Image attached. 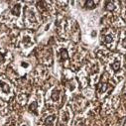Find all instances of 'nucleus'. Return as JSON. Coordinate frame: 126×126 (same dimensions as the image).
<instances>
[{
  "instance_id": "nucleus-1",
  "label": "nucleus",
  "mask_w": 126,
  "mask_h": 126,
  "mask_svg": "<svg viewBox=\"0 0 126 126\" xmlns=\"http://www.w3.org/2000/svg\"><path fill=\"white\" fill-rule=\"evenodd\" d=\"M105 9L107 11H113L115 9V5L113 2H110V1H106L105 2Z\"/></svg>"
},
{
  "instance_id": "nucleus-2",
  "label": "nucleus",
  "mask_w": 126,
  "mask_h": 126,
  "mask_svg": "<svg viewBox=\"0 0 126 126\" xmlns=\"http://www.w3.org/2000/svg\"><path fill=\"white\" fill-rule=\"evenodd\" d=\"M11 13H12V14H14V15H16V16H18L20 14V5H15L14 8L11 10Z\"/></svg>"
},
{
  "instance_id": "nucleus-3",
  "label": "nucleus",
  "mask_w": 126,
  "mask_h": 126,
  "mask_svg": "<svg viewBox=\"0 0 126 126\" xmlns=\"http://www.w3.org/2000/svg\"><path fill=\"white\" fill-rule=\"evenodd\" d=\"M55 120V116H49L46 118L45 120V124L46 125H53V122H54Z\"/></svg>"
},
{
  "instance_id": "nucleus-4",
  "label": "nucleus",
  "mask_w": 126,
  "mask_h": 126,
  "mask_svg": "<svg viewBox=\"0 0 126 126\" xmlns=\"http://www.w3.org/2000/svg\"><path fill=\"white\" fill-rule=\"evenodd\" d=\"M111 68H112V70H113L114 71H117L119 70V68H120V62L116 61L115 63H113V64L111 65Z\"/></svg>"
},
{
  "instance_id": "nucleus-5",
  "label": "nucleus",
  "mask_w": 126,
  "mask_h": 126,
  "mask_svg": "<svg viewBox=\"0 0 126 126\" xmlns=\"http://www.w3.org/2000/svg\"><path fill=\"white\" fill-rule=\"evenodd\" d=\"M59 97H60V92L57 90H55L54 92H53V93H52V99H53V100H54V101H58L59 100Z\"/></svg>"
},
{
  "instance_id": "nucleus-6",
  "label": "nucleus",
  "mask_w": 126,
  "mask_h": 126,
  "mask_svg": "<svg viewBox=\"0 0 126 126\" xmlns=\"http://www.w3.org/2000/svg\"><path fill=\"white\" fill-rule=\"evenodd\" d=\"M61 56H62V59H63V60H67V59H69L68 51L66 50V49H63V50L61 51Z\"/></svg>"
},
{
  "instance_id": "nucleus-7",
  "label": "nucleus",
  "mask_w": 126,
  "mask_h": 126,
  "mask_svg": "<svg viewBox=\"0 0 126 126\" xmlns=\"http://www.w3.org/2000/svg\"><path fill=\"white\" fill-rule=\"evenodd\" d=\"M97 88H100V89H99V92H100V93H102V92H104L105 90H106V88H107V84H106V83L98 84V85H97Z\"/></svg>"
},
{
  "instance_id": "nucleus-8",
  "label": "nucleus",
  "mask_w": 126,
  "mask_h": 126,
  "mask_svg": "<svg viewBox=\"0 0 126 126\" xmlns=\"http://www.w3.org/2000/svg\"><path fill=\"white\" fill-rule=\"evenodd\" d=\"M85 7H87V8H90V9H92V8L94 7V2L92 1V0H88V1L85 2Z\"/></svg>"
},
{
  "instance_id": "nucleus-9",
  "label": "nucleus",
  "mask_w": 126,
  "mask_h": 126,
  "mask_svg": "<svg viewBox=\"0 0 126 126\" xmlns=\"http://www.w3.org/2000/svg\"><path fill=\"white\" fill-rule=\"evenodd\" d=\"M1 88L3 89L4 92H9V90H10L9 85L7 83H5V82H1Z\"/></svg>"
},
{
  "instance_id": "nucleus-10",
  "label": "nucleus",
  "mask_w": 126,
  "mask_h": 126,
  "mask_svg": "<svg viewBox=\"0 0 126 126\" xmlns=\"http://www.w3.org/2000/svg\"><path fill=\"white\" fill-rule=\"evenodd\" d=\"M112 41H113V38H112L111 35H108V36H106V37L104 38V42L106 43V44H109V43H111Z\"/></svg>"
},
{
  "instance_id": "nucleus-11",
  "label": "nucleus",
  "mask_w": 126,
  "mask_h": 126,
  "mask_svg": "<svg viewBox=\"0 0 126 126\" xmlns=\"http://www.w3.org/2000/svg\"><path fill=\"white\" fill-rule=\"evenodd\" d=\"M36 108H37V102H36V101L32 102V104L29 106V109H30L31 111H35V110H36Z\"/></svg>"
},
{
  "instance_id": "nucleus-12",
  "label": "nucleus",
  "mask_w": 126,
  "mask_h": 126,
  "mask_svg": "<svg viewBox=\"0 0 126 126\" xmlns=\"http://www.w3.org/2000/svg\"><path fill=\"white\" fill-rule=\"evenodd\" d=\"M3 62H4V56H3V54H0V64Z\"/></svg>"
},
{
  "instance_id": "nucleus-13",
  "label": "nucleus",
  "mask_w": 126,
  "mask_h": 126,
  "mask_svg": "<svg viewBox=\"0 0 126 126\" xmlns=\"http://www.w3.org/2000/svg\"><path fill=\"white\" fill-rule=\"evenodd\" d=\"M122 46H123V47L124 48H126V38L123 40V41H122Z\"/></svg>"
},
{
  "instance_id": "nucleus-14",
  "label": "nucleus",
  "mask_w": 126,
  "mask_h": 126,
  "mask_svg": "<svg viewBox=\"0 0 126 126\" xmlns=\"http://www.w3.org/2000/svg\"><path fill=\"white\" fill-rule=\"evenodd\" d=\"M125 96H126V91H125Z\"/></svg>"
}]
</instances>
